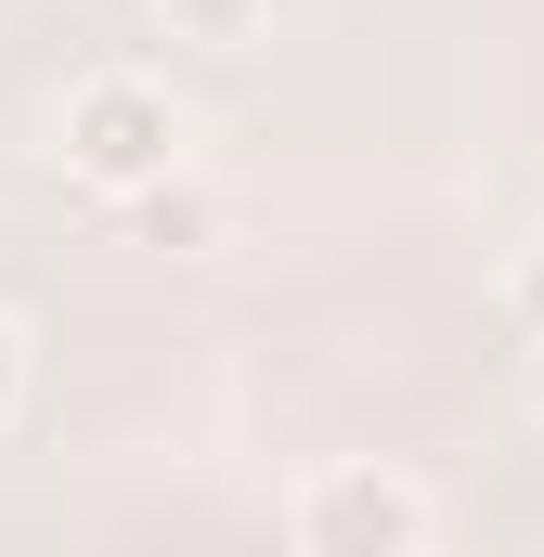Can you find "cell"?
<instances>
[{
  "mask_svg": "<svg viewBox=\"0 0 544 557\" xmlns=\"http://www.w3.org/2000/svg\"><path fill=\"white\" fill-rule=\"evenodd\" d=\"M156 13V39H195V52H247L272 39V0H143Z\"/></svg>",
  "mask_w": 544,
  "mask_h": 557,
  "instance_id": "obj_4",
  "label": "cell"
},
{
  "mask_svg": "<svg viewBox=\"0 0 544 557\" xmlns=\"http://www.w3.org/2000/svg\"><path fill=\"white\" fill-rule=\"evenodd\" d=\"M506 324L544 337V234H532V247H506Z\"/></svg>",
  "mask_w": 544,
  "mask_h": 557,
  "instance_id": "obj_5",
  "label": "cell"
},
{
  "mask_svg": "<svg viewBox=\"0 0 544 557\" xmlns=\"http://www.w3.org/2000/svg\"><path fill=\"white\" fill-rule=\"evenodd\" d=\"M285 545L298 557H428L441 545V506H428V480H403V467L337 454V467H311L285 493Z\"/></svg>",
  "mask_w": 544,
  "mask_h": 557,
  "instance_id": "obj_2",
  "label": "cell"
},
{
  "mask_svg": "<svg viewBox=\"0 0 544 557\" xmlns=\"http://www.w3.org/2000/svg\"><path fill=\"white\" fill-rule=\"evenodd\" d=\"M52 143H65V169H78L91 195H143V182H169V169H182L195 117H182V91H169V78H143V65H91V78L65 91Z\"/></svg>",
  "mask_w": 544,
  "mask_h": 557,
  "instance_id": "obj_1",
  "label": "cell"
},
{
  "mask_svg": "<svg viewBox=\"0 0 544 557\" xmlns=\"http://www.w3.org/2000/svg\"><path fill=\"white\" fill-rule=\"evenodd\" d=\"M519 403L544 416V337H519Z\"/></svg>",
  "mask_w": 544,
  "mask_h": 557,
  "instance_id": "obj_7",
  "label": "cell"
},
{
  "mask_svg": "<svg viewBox=\"0 0 544 557\" xmlns=\"http://www.w3.org/2000/svg\"><path fill=\"white\" fill-rule=\"evenodd\" d=\"M118 208H131L143 247H169V260L221 247V195H208V182H182V169H169V182H143V195H118Z\"/></svg>",
  "mask_w": 544,
  "mask_h": 557,
  "instance_id": "obj_3",
  "label": "cell"
},
{
  "mask_svg": "<svg viewBox=\"0 0 544 557\" xmlns=\"http://www.w3.org/2000/svg\"><path fill=\"white\" fill-rule=\"evenodd\" d=\"M26 376H39V350H26V324H13V311H0V428L26 416Z\"/></svg>",
  "mask_w": 544,
  "mask_h": 557,
  "instance_id": "obj_6",
  "label": "cell"
}]
</instances>
